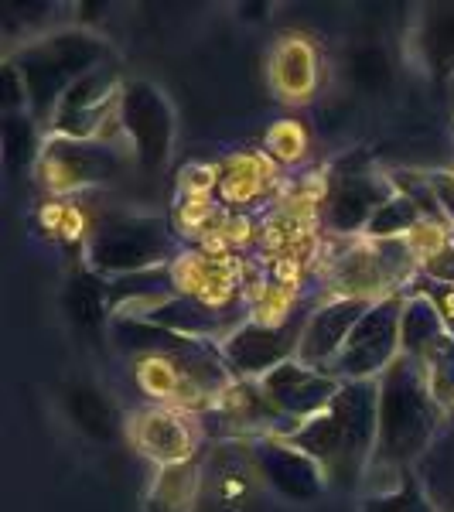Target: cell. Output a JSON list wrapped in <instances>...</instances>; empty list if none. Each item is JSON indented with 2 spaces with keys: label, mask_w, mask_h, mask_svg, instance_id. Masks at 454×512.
<instances>
[{
  "label": "cell",
  "mask_w": 454,
  "mask_h": 512,
  "mask_svg": "<svg viewBox=\"0 0 454 512\" xmlns=\"http://www.w3.org/2000/svg\"><path fill=\"white\" fill-rule=\"evenodd\" d=\"M379 434V379H349L332 407L280 434L291 448L315 458L335 489H356L373 465Z\"/></svg>",
  "instance_id": "6da1fadb"
},
{
  "label": "cell",
  "mask_w": 454,
  "mask_h": 512,
  "mask_svg": "<svg viewBox=\"0 0 454 512\" xmlns=\"http://www.w3.org/2000/svg\"><path fill=\"white\" fill-rule=\"evenodd\" d=\"M437 437H441V403L420 359L403 352L379 376V434L369 472L403 478L410 465L424 461Z\"/></svg>",
  "instance_id": "7a4b0ae2"
},
{
  "label": "cell",
  "mask_w": 454,
  "mask_h": 512,
  "mask_svg": "<svg viewBox=\"0 0 454 512\" xmlns=\"http://www.w3.org/2000/svg\"><path fill=\"white\" fill-rule=\"evenodd\" d=\"M110 48L82 31H62V35L41 38L18 55V72L28 86V103L38 117H52L62 96L99 69Z\"/></svg>",
  "instance_id": "3957f363"
},
{
  "label": "cell",
  "mask_w": 454,
  "mask_h": 512,
  "mask_svg": "<svg viewBox=\"0 0 454 512\" xmlns=\"http://www.w3.org/2000/svg\"><path fill=\"white\" fill-rule=\"evenodd\" d=\"M168 226L164 219H113L93 236L89 260L99 270L127 274V270H147L168 256Z\"/></svg>",
  "instance_id": "277c9868"
},
{
  "label": "cell",
  "mask_w": 454,
  "mask_h": 512,
  "mask_svg": "<svg viewBox=\"0 0 454 512\" xmlns=\"http://www.w3.org/2000/svg\"><path fill=\"white\" fill-rule=\"evenodd\" d=\"M400 301L396 297H386V301H373V308L362 315V321L352 328L345 349L338 352L335 369L349 379H369L376 373H386L400 355H396V345H400Z\"/></svg>",
  "instance_id": "5b68a950"
},
{
  "label": "cell",
  "mask_w": 454,
  "mask_h": 512,
  "mask_svg": "<svg viewBox=\"0 0 454 512\" xmlns=\"http://www.w3.org/2000/svg\"><path fill=\"white\" fill-rule=\"evenodd\" d=\"M120 120L123 130L134 140L137 158L144 161V168H161L171 154V134H175L168 99L151 82H134L123 93Z\"/></svg>",
  "instance_id": "8992f818"
},
{
  "label": "cell",
  "mask_w": 454,
  "mask_h": 512,
  "mask_svg": "<svg viewBox=\"0 0 454 512\" xmlns=\"http://www.w3.org/2000/svg\"><path fill=\"white\" fill-rule=\"evenodd\" d=\"M260 390L284 417L311 420L332 407L342 383L328 373H318L308 362H280L267 376H260Z\"/></svg>",
  "instance_id": "52a82bcc"
},
{
  "label": "cell",
  "mask_w": 454,
  "mask_h": 512,
  "mask_svg": "<svg viewBox=\"0 0 454 512\" xmlns=\"http://www.w3.org/2000/svg\"><path fill=\"white\" fill-rule=\"evenodd\" d=\"M253 468L270 489H277L291 502H311L325 492L328 478L315 458L291 448L280 437H263L253 444Z\"/></svg>",
  "instance_id": "ba28073f"
},
{
  "label": "cell",
  "mask_w": 454,
  "mask_h": 512,
  "mask_svg": "<svg viewBox=\"0 0 454 512\" xmlns=\"http://www.w3.org/2000/svg\"><path fill=\"white\" fill-rule=\"evenodd\" d=\"M369 308H373V301H366V297H342V301L321 308L318 315H311V321L301 332V342H297L301 362H308L315 369L325 366L328 359L335 362L338 352L349 342L352 328L359 325Z\"/></svg>",
  "instance_id": "9c48e42d"
},
{
  "label": "cell",
  "mask_w": 454,
  "mask_h": 512,
  "mask_svg": "<svg viewBox=\"0 0 454 512\" xmlns=\"http://www.w3.org/2000/svg\"><path fill=\"white\" fill-rule=\"evenodd\" d=\"M297 342H301V335H294V328L246 325L222 342V359L239 376H267L270 369L287 362V355L297 349Z\"/></svg>",
  "instance_id": "30bf717a"
},
{
  "label": "cell",
  "mask_w": 454,
  "mask_h": 512,
  "mask_svg": "<svg viewBox=\"0 0 454 512\" xmlns=\"http://www.w3.org/2000/svg\"><path fill=\"white\" fill-rule=\"evenodd\" d=\"M386 205V185L366 171H338L328 188L325 219L338 233H352L359 226H369L373 216Z\"/></svg>",
  "instance_id": "8fae6325"
},
{
  "label": "cell",
  "mask_w": 454,
  "mask_h": 512,
  "mask_svg": "<svg viewBox=\"0 0 454 512\" xmlns=\"http://www.w3.org/2000/svg\"><path fill=\"white\" fill-rule=\"evenodd\" d=\"M130 437L147 458L164 465H181L188 461V454L195 451V427L188 417L175 414L171 407H151L140 410L130 420Z\"/></svg>",
  "instance_id": "7c38bea8"
},
{
  "label": "cell",
  "mask_w": 454,
  "mask_h": 512,
  "mask_svg": "<svg viewBox=\"0 0 454 512\" xmlns=\"http://www.w3.org/2000/svg\"><path fill=\"white\" fill-rule=\"evenodd\" d=\"M110 103H113V76L96 69L62 96V103L52 113V123L69 140H89L96 137L99 123L110 113Z\"/></svg>",
  "instance_id": "4fadbf2b"
},
{
  "label": "cell",
  "mask_w": 454,
  "mask_h": 512,
  "mask_svg": "<svg viewBox=\"0 0 454 512\" xmlns=\"http://www.w3.org/2000/svg\"><path fill=\"white\" fill-rule=\"evenodd\" d=\"M41 175L52 188H79L93 185L113 175V158L106 147H96L89 140H59L41 154Z\"/></svg>",
  "instance_id": "5bb4252c"
},
{
  "label": "cell",
  "mask_w": 454,
  "mask_h": 512,
  "mask_svg": "<svg viewBox=\"0 0 454 512\" xmlns=\"http://www.w3.org/2000/svg\"><path fill=\"white\" fill-rule=\"evenodd\" d=\"M198 489H202V472L192 461L181 465H164L147 492V512H192Z\"/></svg>",
  "instance_id": "9a60e30c"
},
{
  "label": "cell",
  "mask_w": 454,
  "mask_h": 512,
  "mask_svg": "<svg viewBox=\"0 0 454 512\" xmlns=\"http://www.w3.org/2000/svg\"><path fill=\"white\" fill-rule=\"evenodd\" d=\"M65 407H69V417L76 420L79 431L96 437V441H113V437L120 434L117 407H113L96 386H89V383L72 386L69 396H65Z\"/></svg>",
  "instance_id": "2e32d148"
},
{
  "label": "cell",
  "mask_w": 454,
  "mask_h": 512,
  "mask_svg": "<svg viewBox=\"0 0 454 512\" xmlns=\"http://www.w3.org/2000/svg\"><path fill=\"white\" fill-rule=\"evenodd\" d=\"M274 86L287 99H308L315 89V55H311L308 41L284 38L274 55Z\"/></svg>",
  "instance_id": "e0dca14e"
},
{
  "label": "cell",
  "mask_w": 454,
  "mask_h": 512,
  "mask_svg": "<svg viewBox=\"0 0 454 512\" xmlns=\"http://www.w3.org/2000/svg\"><path fill=\"white\" fill-rule=\"evenodd\" d=\"M420 482L441 512H454V427L441 431L434 448L420 461Z\"/></svg>",
  "instance_id": "ac0fdd59"
},
{
  "label": "cell",
  "mask_w": 454,
  "mask_h": 512,
  "mask_svg": "<svg viewBox=\"0 0 454 512\" xmlns=\"http://www.w3.org/2000/svg\"><path fill=\"white\" fill-rule=\"evenodd\" d=\"M65 308H69L72 321L82 328L86 335L103 338V325H106V294L103 284L93 274H76L65 291Z\"/></svg>",
  "instance_id": "d6986e66"
},
{
  "label": "cell",
  "mask_w": 454,
  "mask_h": 512,
  "mask_svg": "<svg viewBox=\"0 0 454 512\" xmlns=\"http://www.w3.org/2000/svg\"><path fill=\"white\" fill-rule=\"evenodd\" d=\"M362 512H441V509H437L434 499L427 495L424 482H420L414 472H407L393 489L369 495Z\"/></svg>",
  "instance_id": "ffe728a7"
},
{
  "label": "cell",
  "mask_w": 454,
  "mask_h": 512,
  "mask_svg": "<svg viewBox=\"0 0 454 512\" xmlns=\"http://www.w3.org/2000/svg\"><path fill=\"white\" fill-rule=\"evenodd\" d=\"M185 277H181V287L188 294H198V297H209V301H226L229 294V277L226 270L219 267V260H209V256H188L181 263Z\"/></svg>",
  "instance_id": "44dd1931"
},
{
  "label": "cell",
  "mask_w": 454,
  "mask_h": 512,
  "mask_svg": "<svg viewBox=\"0 0 454 512\" xmlns=\"http://www.w3.org/2000/svg\"><path fill=\"white\" fill-rule=\"evenodd\" d=\"M4 161L11 171H21L24 164L35 161V127L18 113H7L4 120Z\"/></svg>",
  "instance_id": "7402d4cb"
},
{
  "label": "cell",
  "mask_w": 454,
  "mask_h": 512,
  "mask_svg": "<svg viewBox=\"0 0 454 512\" xmlns=\"http://www.w3.org/2000/svg\"><path fill=\"white\" fill-rule=\"evenodd\" d=\"M417 219H420V212H417L414 198H390L373 216V222H369V233L386 239V236H396V233H403V229H410Z\"/></svg>",
  "instance_id": "603a6c76"
},
{
  "label": "cell",
  "mask_w": 454,
  "mask_h": 512,
  "mask_svg": "<svg viewBox=\"0 0 454 512\" xmlns=\"http://www.w3.org/2000/svg\"><path fill=\"white\" fill-rule=\"evenodd\" d=\"M352 79L366 89H383L390 82V59L379 48H359L352 55Z\"/></svg>",
  "instance_id": "cb8c5ba5"
},
{
  "label": "cell",
  "mask_w": 454,
  "mask_h": 512,
  "mask_svg": "<svg viewBox=\"0 0 454 512\" xmlns=\"http://www.w3.org/2000/svg\"><path fill=\"white\" fill-rule=\"evenodd\" d=\"M270 147H274V151L284 161H291V158H297V154H304V134H301V127H294L291 120L280 123V127L270 130Z\"/></svg>",
  "instance_id": "d4e9b609"
},
{
  "label": "cell",
  "mask_w": 454,
  "mask_h": 512,
  "mask_svg": "<svg viewBox=\"0 0 454 512\" xmlns=\"http://www.w3.org/2000/svg\"><path fill=\"white\" fill-rule=\"evenodd\" d=\"M427 270L437 277V284L454 287V246H441V250H434L431 260H427Z\"/></svg>",
  "instance_id": "484cf974"
},
{
  "label": "cell",
  "mask_w": 454,
  "mask_h": 512,
  "mask_svg": "<svg viewBox=\"0 0 454 512\" xmlns=\"http://www.w3.org/2000/svg\"><path fill=\"white\" fill-rule=\"evenodd\" d=\"M427 181H431V188H434V202L444 205V212L454 216V175H434Z\"/></svg>",
  "instance_id": "4316f807"
},
{
  "label": "cell",
  "mask_w": 454,
  "mask_h": 512,
  "mask_svg": "<svg viewBox=\"0 0 454 512\" xmlns=\"http://www.w3.org/2000/svg\"><path fill=\"white\" fill-rule=\"evenodd\" d=\"M451 243H454V233H451Z\"/></svg>",
  "instance_id": "83f0119b"
}]
</instances>
